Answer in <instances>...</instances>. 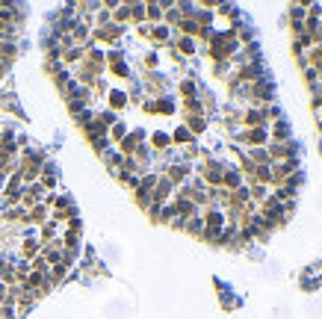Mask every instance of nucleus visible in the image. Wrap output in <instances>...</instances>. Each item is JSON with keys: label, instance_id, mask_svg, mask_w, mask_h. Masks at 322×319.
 Wrapping results in <instances>:
<instances>
[{"label": "nucleus", "instance_id": "obj_1", "mask_svg": "<svg viewBox=\"0 0 322 319\" xmlns=\"http://www.w3.org/2000/svg\"><path fill=\"white\" fill-rule=\"evenodd\" d=\"M41 195H44V189L38 183H30L27 189H21V207L24 210H33L36 204H41Z\"/></svg>", "mask_w": 322, "mask_h": 319}, {"label": "nucleus", "instance_id": "obj_2", "mask_svg": "<svg viewBox=\"0 0 322 319\" xmlns=\"http://www.w3.org/2000/svg\"><path fill=\"white\" fill-rule=\"evenodd\" d=\"M201 222H204V231H207V234H219V228H222V222H225V216H222L219 210H207Z\"/></svg>", "mask_w": 322, "mask_h": 319}, {"label": "nucleus", "instance_id": "obj_3", "mask_svg": "<svg viewBox=\"0 0 322 319\" xmlns=\"http://www.w3.org/2000/svg\"><path fill=\"white\" fill-rule=\"evenodd\" d=\"M139 139H142V133H130V136H124V139L118 142V148H121L124 160H127V157H133V151L139 148Z\"/></svg>", "mask_w": 322, "mask_h": 319}, {"label": "nucleus", "instance_id": "obj_4", "mask_svg": "<svg viewBox=\"0 0 322 319\" xmlns=\"http://www.w3.org/2000/svg\"><path fill=\"white\" fill-rule=\"evenodd\" d=\"M166 177H169V183H172V186H175V183H183V180L189 177V166H169Z\"/></svg>", "mask_w": 322, "mask_h": 319}, {"label": "nucleus", "instance_id": "obj_5", "mask_svg": "<svg viewBox=\"0 0 322 319\" xmlns=\"http://www.w3.org/2000/svg\"><path fill=\"white\" fill-rule=\"evenodd\" d=\"M21 254H24L27 260H36V257L41 254V243H38V240H30V237H27V240L21 243Z\"/></svg>", "mask_w": 322, "mask_h": 319}, {"label": "nucleus", "instance_id": "obj_6", "mask_svg": "<svg viewBox=\"0 0 322 319\" xmlns=\"http://www.w3.org/2000/svg\"><path fill=\"white\" fill-rule=\"evenodd\" d=\"M222 175H225L222 166H216V163H207V166H204V177H207V183H213V189L222 183Z\"/></svg>", "mask_w": 322, "mask_h": 319}, {"label": "nucleus", "instance_id": "obj_7", "mask_svg": "<svg viewBox=\"0 0 322 319\" xmlns=\"http://www.w3.org/2000/svg\"><path fill=\"white\" fill-rule=\"evenodd\" d=\"M44 219H47V204H36L33 210H27V222H33V225H44Z\"/></svg>", "mask_w": 322, "mask_h": 319}, {"label": "nucleus", "instance_id": "obj_8", "mask_svg": "<svg viewBox=\"0 0 322 319\" xmlns=\"http://www.w3.org/2000/svg\"><path fill=\"white\" fill-rule=\"evenodd\" d=\"M118 35H121V27H115V24H109L104 30H95V38H101V41H115Z\"/></svg>", "mask_w": 322, "mask_h": 319}, {"label": "nucleus", "instance_id": "obj_9", "mask_svg": "<svg viewBox=\"0 0 322 319\" xmlns=\"http://www.w3.org/2000/svg\"><path fill=\"white\" fill-rule=\"evenodd\" d=\"M290 157H293V148H290V142L272 145V151H269V160H290Z\"/></svg>", "mask_w": 322, "mask_h": 319}, {"label": "nucleus", "instance_id": "obj_10", "mask_svg": "<svg viewBox=\"0 0 322 319\" xmlns=\"http://www.w3.org/2000/svg\"><path fill=\"white\" fill-rule=\"evenodd\" d=\"M41 189H53L56 186V172H53V166H44L41 169V183H38Z\"/></svg>", "mask_w": 322, "mask_h": 319}, {"label": "nucleus", "instance_id": "obj_11", "mask_svg": "<svg viewBox=\"0 0 322 319\" xmlns=\"http://www.w3.org/2000/svg\"><path fill=\"white\" fill-rule=\"evenodd\" d=\"M246 142H249V145H263V142H266V130H263V127H251V130L246 133Z\"/></svg>", "mask_w": 322, "mask_h": 319}, {"label": "nucleus", "instance_id": "obj_12", "mask_svg": "<svg viewBox=\"0 0 322 319\" xmlns=\"http://www.w3.org/2000/svg\"><path fill=\"white\" fill-rule=\"evenodd\" d=\"M3 219H6V222H27V210H24V207H9V210L3 213Z\"/></svg>", "mask_w": 322, "mask_h": 319}, {"label": "nucleus", "instance_id": "obj_13", "mask_svg": "<svg viewBox=\"0 0 322 319\" xmlns=\"http://www.w3.org/2000/svg\"><path fill=\"white\" fill-rule=\"evenodd\" d=\"M53 237H56V222H44V225H41V240H38V243L44 246V243H50Z\"/></svg>", "mask_w": 322, "mask_h": 319}, {"label": "nucleus", "instance_id": "obj_14", "mask_svg": "<svg viewBox=\"0 0 322 319\" xmlns=\"http://www.w3.org/2000/svg\"><path fill=\"white\" fill-rule=\"evenodd\" d=\"M15 59V44H9V41H0V62L6 65V62H12Z\"/></svg>", "mask_w": 322, "mask_h": 319}, {"label": "nucleus", "instance_id": "obj_15", "mask_svg": "<svg viewBox=\"0 0 322 319\" xmlns=\"http://www.w3.org/2000/svg\"><path fill=\"white\" fill-rule=\"evenodd\" d=\"M178 27H180V30L186 33V38H189V35H195V33H201V27H198V24H195L192 18H183V21H180Z\"/></svg>", "mask_w": 322, "mask_h": 319}, {"label": "nucleus", "instance_id": "obj_16", "mask_svg": "<svg viewBox=\"0 0 322 319\" xmlns=\"http://www.w3.org/2000/svg\"><path fill=\"white\" fill-rule=\"evenodd\" d=\"M130 6H133V3H124V6H118V9L112 12V18H115V24H124V21L130 18Z\"/></svg>", "mask_w": 322, "mask_h": 319}, {"label": "nucleus", "instance_id": "obj_17", "mask_svg": "<svg viewBox=\"0 0 322 319\" xmlns=\"http://www.w3.org/2000/svg\"><path fill=\"white\" fill-rule=\"evenodd\" d=\"M124 104H127V95L124 92H109V106L112 109H121Z\"/></svg>", "mask_w": 322, "mask_h": 319}, {"label": "nucleus", "instance_id": "obj_18", "mask_svg": "<svg viewBox=\"0 0 322 319\" xmlns=\"http://www.w3.org/2000/svg\"><path fill=\"white\" fill-rule=\"evenodd\" d=\"M186 130L201 133V130H204V118H201V115H189V118H186Z\"/></svg>", "mask_w": 322, "mask_h": 319}, {"label": "nucleus", "instance_id": "obj_19", "mask_svg": "<svg viewBox=\"0 0 322 319\" xmlns=\"http://www.w3.org/2000/svg\"><path fill=\"white\" fill-rule=\"evenodd\" d=\"M151 142H154V148H157V151H166V148H169V142H172V136H166V133H154V136H151Z\"/></svg>", "mask_w": 322, "mask_h": 319}, {"label": "nucleus", "instance_id": "obj_20", "mask_svg": "<svg viewBox=\"0 0 322 319\" xmlns=\"http://www.w3.org/2000/svg\"><path fill=\"white\" fill-rule=\"evenodd\" d=\"M189 234H201L204 231V222H201V216H192V219H186V225H183Z\"/></svg>", "mask_w": 322, "mask_h": 319}, {"label": "nucleus", "instance_id": "obj_21", "mask_svg": "<svg viewBox=\"0 0 322 319\" xmlns=\"http://www.w3.org/2000/svg\"><path fill=\"white\" fill-rule=\"evenodd\" d=\"M62 59H65V62H77V59H83V47H68V50H62Z\"/></svg>", "mask_w": 322, "mask_h": 319}, {"label": "nucleus", "instance_id": "obj_22", "mask_svg": "<svg viewBox=\"0 0 322 319\" xmlns=\"http://www.w3.org/2000/svg\"><path fill=\"white\" fill-rule=\"evenodd\" d=\"M222 183H225L228 189H237V186H240V175H237V172H225V175H222Z\"/></svg>", "mask_w": 322, "mask_h": 319}, {"label": "nucleus", "instance_id": "obj_23", "mask_svg": "<svg viewBox=\"0 0 322 319\" xmlns=\"http://www.w3.org/2000/svg\"><path fill=\"white\" fill-rule=\"evenodd\" d=\"M27 278H30V266L27 263H18L15 266V284H24Z\"/></svg>", "mask_w": 322, "mask_h": 319}, {"label": "nucleus", "instance_id": "obj_24", "mask_svg": "<svg viewBox=\"0 0 322 319\" xmlns=\"http://www.w3.org/2000/svg\"><path fill=\"white\" fill-rule=\"evenodd\" d=\"M145 18H151V21H160V18H163V9H160L157 3H148V6H145Z\"/></svg>", "mask_w": 322, "mask_h": 319}, {"label": "nucleus", "instance_id": "obj_25", "mask_svg": "<svg viewBox=\"0 0 322 319\" xmlns=\"http://www.w3.org/2000/svg\"><path fill=\"white\" fill-rule=\"evenodd\" d=\"M148 35H151L154 41H166V38H169V27H154V30H148Z\"/></svg>", "mask_w": 322, "mask_h": 319}, {"label": "nucleus", "instance_id": "obj_26", "mask_svg": "<svg viewBox=\"0 0 322 319\" xmlns=\"http://www.w3.org/2000/svg\"><path fill=\"white\" fill-rule=\"evenodd\" d=\"M178 50H180V53H186V56H189V53H195V41H192V38H186V35H183V38H180V41H178Z\"/></svg>", "mask_w": 322, "mask_h": 319}, {"label": "nucleus", "instance_id": "obj_27", "mask_svg": "<svg viewBox=\"0 0 322 319\" xmlns=\"http://www.w3.org/2000/svg\"><path fill=\"white\" fill-rule=\"evenodd\" d=\"M246 124L249 127H260L263 124V112H246Z\"/></svg>", "mask_w": 322, "mask_h": 319}, {"label": "nucleus", "instance_id": "obj_28", "mask_svg": "<svg viewBox=\"0 0 322 319\" xmlns=\"http://www.w3.org/2000/svg\"><path fill=\"white\" fill-rule=\"evenodd\" d=\"M249 198H254V201H263V198H266V189H263L260 183H254V186L249 189Z\"/></svg>", "mask_w": 322, "mask_h": 319}, {"label": "nucleus", "instance_id": "obj_29", "mask_svg": "<svg viewBox=\"0 0 322 319\" xmlns=\"http://www.w3.org/2000/svg\"><path fill=\"white\" fill-rule=\"evenodd\" d=\"M189 139H192V136H189V130H186V127H178V130H175V136H172V142H189Z\"/></svg>", "mask_w": 322, "mask_h": 319}, {"label": "nucleus", "instance_id": "obj_30", "mask_svg": "<svg viewBox=\"0 0 322 319\" xmlns=\"http://www.w3.org/2000/svg\"><path fill=\"white\" fill-rule=\"evenodd\" d=\"M130 18H133V21H142V18H145V9L133 3V6H130Z\"/></svg>", "mask_w": 322, "mask_h": 319}, {"label": "nucleus", "instance_id": "obj_31", "mask_svg": "<svg viewBox=\"0 0 322 319\" xmlns=\"http://www.w3.org/2000/svg\"><path fill=\"white\" fill-rule=\"evenodd\" d=\"M124 133H127V130H124V124H112V139H115V142H121V139H124Z\"/></svg>", "mask_w": 322, "mask_h": 319}, {"label": "nucleus", "instance_id": "obj_32", "mask_svg": "<svg viewBox=\"0 0 322 319\" xmlns=\"http://www.w3.org/2000/svg\"><path fill=\"white\" fill-rule=\"evenodd\" d=\"M320 62H322V47L317 44V47H314V53H311V65H320Z\"/></svg>", "mask_w": 322, "mask_h": 319}, {"label": "nucleus", "instance_id": "obj_33", "mask_svg": "<svg viewBox=\"0 0 322 319\" xmlns=\"http://www.w3.org/2000/svg\"><path fill=\"white\" fill-rule=\"evenodd\" d=\"M240 77H243V80H257V71H254V68H243Z\"/></svg>", "mask_w": 322, "mask_h": 319}, {"label": "nucleus", "instance_id": "obj_34", "mask_svg": "<svg viewBox=\"0 0 322 319\" xmlns=\"http://www.w3.org/2000/svg\"><path fill=\"white\" fill-rule=\"evenodd\" d=\"M186 109H189V112H198V109H201V104H198L195 98H186Z\"/></svg>", "mask_w": 322, "mask_h": 319}, {"label": "nucleus", "instance_id": "obj_35", "mask_svg": "<svg viewBox=\"0 0 322 319\" xmlns=\"http://www.w3.org/2000/svg\"><path fill=\"white\" fill-rule=\"evenodd\" d=\"M112 71H115V74H118V77H127V68H124V65H121V62H112Z\"/></svg>", "mask_w": 322, "mask_h": 319}, {"label": "nucleus", "instance_id": "obj_36", "mask_svg": "<svg viewBox=\"0 0 322 319\" xmlns=\"http://www.w3.org/2000/svg\"><path fill=\"white\" fill-rule=\"evenodd\" d=\"M254 160L263 166V163H269V154H266V151H254Z\"/></svg>", "mask_w": 322, "mask_h": 319}, {"label": "nucleus", "instance_id": "obj_37", "mask_svg": "<svg viewBox=\"0 0 322 319\" xmlns=\"http://www.w3.org/2000/svg\"><path fill=\"white\" fill-rule=\"evenodd\" d=\"M180 92H183V95H192V92H195V86L186 80V83H180Z\"/></svg>", "mask_w": 322, "mask_h": 319}, {"label": "nucleus", "instance_id": "obj_38", "mask_svg": "<svg viewBox=\"0 0 322 319\" xmlns=\"http://www.w3.org/2000/svg\"><path fill=\"white\" fill-rule=\"evenodd\" d=\"M98 21H101V24H107V21H109V12H107V9H101V15H98Z\"/></svg>", "mask_w": 322, "mask_h": 319}, {"label": "nucleus", "instance_id": "obj_39", "mask_svg": "<svg viewBox=\"0 0 322 319\" xmlns=\"http://www.w3.org/2000/svg\"><path fill=\"white\" fill-rule=\"evenodd\" d=\"M3 71H6V65H3V62H0V77H3Z\"/></svg>", "mask_w": 322, "mask_h": 319}]
</instances>
